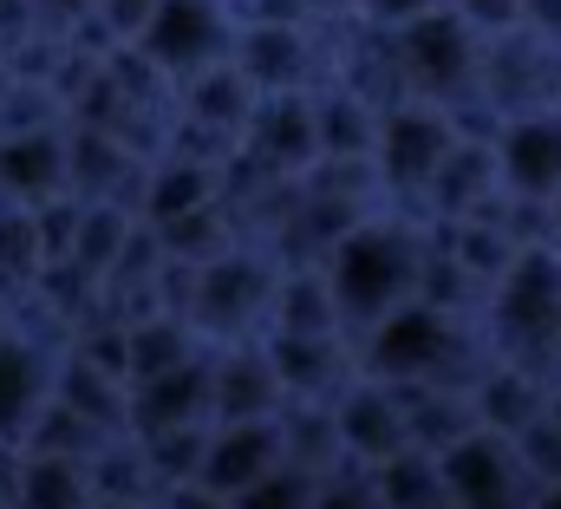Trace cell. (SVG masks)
I'll return each instance as SVG.
<instances>
[{"mask_svg": "<svg viewBox=\"0 0 561 509\" xmlns=\"http://www.w3.org/2000/svg\"><path fill=\"white\" fill-rule=\"evenodd\" d=\"M405 398V425H412V451L424 457H450L457 444H470L483 425H477V405H470V385H399Z\"/></svg>", "mask_w": 561, "mask_h": 509, "instance_id": "obj_22", "label": "cell"}, {"mask_svg": "<svg viewBox=\"0 0 561 509\" xmlns=\"http://www.w3.org/2000/svg\"><path fill=\"white\" fill-rule=\"evenodd\" d=\"M496 163H503V190L510 196H529V203L556 210L561 203V105L510 118L503 144H496Z\"/></svg>", "mask_w": 561, "mask_h": 509, "instance_id": "obj_15", "label": "cell"}, {"mask_svg": "<svg viewBox=\"0 0 561 509\" xmlns=\"http://www.w3.org/2000/svg\"><path fill=\"white\" fill-rule=\"evenodd\" d=\"M275 471H287V431H280V418H262V425H216L209 464H203V490L242 504V497L262 490Z\"/></svg>", "mask_w": 561, "mask_h": 509, "instance_id": "obj_13", "label": "cell"}, {"mask_svg": "<svg viewBox=\"0 0 561 509\" xmlns=\"http://www.w3.org/2000/svg\"><path fill=\"white\" fill-rule=\"evenodd\" d=\"M203 353H209V340L183 314H144V320H131V385L163 380V373H176V366H190Z\"/></svg>", "mask_w": 561, "mask_h": 509, "instance_id": "obj_26", "label": "cell"}, {"mask_svg": "<svg viewBox=\"0 0 561 509\" xmlns=\"http://www.w3.org/2000/svg\"><path fill=\"white\" fill-rule=\"evenodd\" d=\"M483 39H496V33H516L523 26V0H450Z\"/></svg>", "mask_w": 561, "mask_h": 509, "instance_id": "obj_29", "label": "cell"}, {"mask_svg": "<svg viewBox=\"0 0 561 509\" xmlns=\"http://www.w3.org/2000/svg\"><path fill=\"white\" fill-rule=\"evenodd\" d=\"M542 509H561V490H549V497H542Z\"/></svg>", "mask_w": 561, "mask_h": 509, "instance_id": "obj_33", "label": "cell"}, {"mask_svg": "<svg viewBox=\"0 0 561 509\" xmlns=\"http://www.w3.org/2000/svg\"><path fill=\"white\" fill-rule=\"evenodd\" d=\"M236 39H242V20L229 13V0H163L157 20L144 26L138 53L157 72H170L176 86H190L209 66H229Z\"/></svg>", "mask_w": 561, "mask_h": 509, "instance_id": "obj_7", "label": "cell"}, {"mask_svg": "<svg viewBox=\"0 0 561 509\" xmlns=\"http://www.w3.org/2000/svg\"><path fill=\"white\" fill-rule=\"evenodd\" d=\"M444 490L457 509H542V484L523 471L516 444L496 431H477L444 457Z\"/></svg>", "mask_w": 561, "mask_h": 509, "instance_id": "obj_8", "label": "cell"}, {"mask_svg": "<svg viewBox=\"0 0 561 509\" xmlns=\"http://www.w3.org/2000/svg\"><path fill=\"white\" fill-rule=\"evenodd\" d=\"M0 92H7V66H0Z\"/></svg>", "mask_w": 561, "mask_h": 509, "instance_id": "obj_36", "label": "cell"}, {"mask_svg": "<svg viewBox=\"0 0 561 509\" xmlns=\"http://www.w3.org/2000/svg\"><path fill=\"white\" fill-rule=\"evenodd\" d=\"M340 7H359V0H340Z\"/></svg>", "mask_w": 561, "mask_h": 509, "instance_id": "obj_37", "label": "cell"}, {"mask_svg": "<svg viewBox=\"0 0 561 509\" xmlns=\"http://www.w3.org/2000/svg\"><path fill=\"white\" fill-rule=\"evenodd\" d=\"M33 13H39V26H46V33H59V39H66L72 26H85V20L99 13V0H33Z\"/></svg>", "mask_w": 561, "mask_h": 509, "instance_id": "obj_31", "label": "cell"}, {"mask_svg": "<svg viewBox=\"0 0 561 509\" xmlns=\"http://www.w3.org/2000/svg\"><path fill=\"white\" fill-rule=\"evenodd\" d=\"M392 46H399L412 99H424V105L450 112V105H463V99L483 92V33L457 7H444V13H431L419 26L392 33Z\"/></svg>", "mask_w": 561, "mask_h": 509, "instance_id": "obj_5", "label": "cell"}, {"mask_svg": "<svg viewBox=\"0 0 561 509\" xmlns=\"http://www.w3.org/2000/svg\"><path fill=\"white\" fill-rule=\"evenodd\" d=\"M424 261H431V223L399 216V210L373 216L366 229H353L327 255V281H333V301H340V320H346L353 347L373 327H386L399 307L419 301Z\"/></svg>", "mask_w": 561, "mask_h": 509, "instance_id": "obj_1", "label": "cell"}, {"mask_svg": "<svg viewBox=\"0 0 561 509\" xmlns=\"http://www.w3.org/2000/svg\"><path fill=\"white\" fill-rule=\"evenodd\" d=\"M457 150V131L444 118V105H399V112H386V125H379V183H386V210H399V216H419L424 223V196H431V183H437V170H444V157Z\"/></svg>", "mask_w": 561, "mask_h": 509, "instance_id": "obj_6", "label": "cell"}, {"mask_svg": "<svg viewBox=\"0 0 561 509\" xmlns=\"http://www.w3.org/2000/svg\"><path fill=\"white\" fill-rule=\"evenodd\" d=\"M556 418H561V385H556Z\"/></svg>", "mask_w": 561, "mask_h": 509, "instance_id": "obj_35", "label": "cell"}, {"mask_svg": "<svg viewBox=\"0 0 561 509\" xmlns=\"http://www.w3.org/2000/svg\"><path fill=\"white\" fill-rule=\"evenodd\" d=\"M280 255L262 242H242L222 261L196 268V333L209 347H249V340H268V314H275L280 294Z\"/></svg>", "mask_w": 561, "mask_h": 509, "instance_id": "obj_4", "label": "cell"}, {"mask_svg": "<svg viewBox=\"0 0 561 509\" xmlns=\"http://www.w3.org/2000/svg\"><path fill=\"white\" fill-rule=\"evenodd\" d=\"M53 385H59V353L7 333L0 340V438L20 444L33 431V418L53 405Z\"/></svg>", "mask_w": 561, "mask_h": 509, "instance_id": "obj_20", "label": "cell"}, {"mask_svg": "<svg viewBox=\"0 0 561 509\" xmlns=\"http://www.w3.org/2000/svg\"><path fill=\"white\" fill-rule=\"evenodd\" d=\"M255 105H262L255 79L229 59V66H209L203 79H190V86H183L176 118H190V125H203V131H216V137H229V144H242L249 125H255Z\"/></svg>", "mask_w": 561, "mask_h": 509, "instance_id": "obj_21", "label": "cell"}, {"mask_svg": "<svg viewBox=\"0 0 561 509\" xmlns=\"http://www.w3.org/2000/svg\"><path fill=\"white\" fill-rule=\"evenodd\" d=\"M190 425H216V347L163 380L131 385V438L190 431Z\"/></svg>", "mask_w": 561, "mask_h": 509, "instance_id": "obj_16", "label": "cell"}, {"mask_svg": "<svg viewBox=\"0 0 561 509\" xmlns=\"http://www.w3.org/2000/svg\"><path fill=\"white\" fill-rule=\"evenodd\" d=\"M0 196L13 210H46L72 196V125L66 131H26L0 144Z\"/></svg>", "mask_w": 561, "mask_h": 509, "instance_id": "obj_14", "label": "cell"}, {"mask_svg": "<svg viewBox=\"0 0 561 509\" xmlns=\"http://www.w3.org/2000/svg\"><path fill=\"white\" fill-rule=\"evenodd\" d=\"M373 484H379V504L386 509H444L450 504V490H444V464L424 457V451L392 457L386 471H373Z\"/></svg>", "mask_w": 561, "mask_h": 509, "instance_id": "obj_27", "label": "cell"}, {"mask_svg": "<svg viewBox=\"0 0 561 509\" xmlns=\"http://www.w3.org/2000/svg\"><path fill=\"white\" fill-rule=\"evenodd\" d=\"M483 366H490L483 320L444 314L431 301L399 307L386 327L359 340V373L386 385H477Z\"/></svg>", "mask_w": 561, "mask_h": 509, "instance_id": "obj_2", "label": "cell"}, {"mask_svg": "<svg viewBox=\"0 0 561 509\" xmlns=\"http://www.w3.org/2000/svg\"><path fill=\"white\" fill-rule=\"evenodd\" d=\"M287 411V385L262 340L249 347H216V425H262Z\"/></svg>", "mask_w": 561, "mask_h": 509, "instance_id": "obj_17", "label": "cell"}, {"mask_svg": "<svg viewBox=\"0 0 561 509\" xmlns=\"http://www.w3.org/2000/svg\"><path fill=\"white\" fill-rule=\"evenodd\" d=\"M483 99H490L503 118L561 105V53L542 46L529 26L483 39Z\"/></svg>", "mask_w": 561, "mask_h": 509, "instance_id": "obj_9", "label": "cell"}, {"mask_svg": "<svg viewBox=\"0 0 561 509\" xmlns=\"http://www.w3.org/2000/svg\"><path fill=\"white\" fill-rule=\"evenodd\" d=\"M157 7H163V0H99V20H105V26H112L125 46H138L144 26L157 20Z\"/></svg>", "mask_w": 561, "mask_h": 509, "instance_id": "obj_30", "label": "cell"}, {"mask_svg": "<svg viewBox=\"0 0 561 509\" xmlns=\"http://www.w3.org/2000/svg\"><path fill=\"white\" fill-rule=\"evenodd\" d=\"M268 333H346L327 268H287V274H280V294H275V314H268ZM346 340H353V333H346Z\"/></svg>", "mask_w": 561, "mask_h": 509, "instance_id": "obj_25", "label": "cell"}, {"mask_svg": "<svg viewBox=\"0 0 561 509\" xmlns=\"http://www.w3.org/2000/svg\"><path fill=\"white\" fill-rule=\"evenodd\" d=\"M236 66L255 79V92H320V46L307 20H242Z\"/></svg>", "mask_w": 561, "mask_h": 509, "instance_id": "obj_11", "label": "cell"}, {"mask_svg": "<svg viewBox=\"0 0 561 509\" xmlns=\"http://www.w3.org/2000/svg\"><path fill=\"white\" fill-rule=\"evenodd\" d=\"M483 347L503 366H529L542 380H561V255L529 249L483 307Z\"/></svg>", "mask_w": 561, "mask_h": 509, "instance_id": "obj_3", "label": "cell"}, {"mask_svg": "<svg viewBox=\"0 0 561 509\" xmlns=\"http://www.w3.org/2000/svg\"><path fill=\"white\" fill-rule=\"evenodd\" d=\"M340 444H346V464L359 471H386L392 457L412 451V425H405V398L399 385L386 380H359L340 405Z\"/></svg>", "mask_w": 561, "mask_h": 509, "instance_id": "obj_12", "label": "cell"}, {"mask_svg": "<svg viewBox=\"0 0 561 509\" xmlns=\"http://www.w3.org/2000/svg\"><path fill=\"white\" fill-rule=\"evenodd\" d=\"M222 190H229V170L163 150V157L144 170L138 216L150 223V229H170V223H183V216H196V210H216V203H222Z\"/></svg>", "mask_w": 561, "mask_h": 509, "instance_id": "obj_19", "label": "cell"}, {"mask_svg": "<svg viewBox=\"0 0 561 509\" xmlns=\"http://www.w3.org/2000/svg\"><path fill=\"white\" fill-rule=\"evenodd\" d=\"M556 385L561 380H542V373H529V366H503V360H490V366L477 373V385H470L477 425L496 431V438H523L536 418H549Z\"/></svg>", "mask_w": 561, "mask_h": 509, "instance_id": "obj_18", "label": "cell"}, {"mask_svg": "<svg viewBox=\"0 0 561 509\" xmlns=\"http://www.w3.org/2000/svg\"><path fill=\"white\" fill-rule=\"evenodd\" d=\"M53 398H59L66 411H79L85 425H99L105 438H125V431H131V380H118V373H105V366H92V360H79V353L59 360Z\"/></svg>", "mask_w": 561, "mask_h": 509, "instance_id": "obj_24", "label": "cell"}, {"mask_svg": "<svg viewBox=\"0 0 561 509\" xmlns=\"http://www.w3.org/2000/svg\"><path fill=\"white\" fill-rule=\"evenodd\" d=\"M556 255H561V203H556Z\"/></svg>", "mask_w": 561, "mask_h": 509, "instance_id": "obj_34", "label": "cell"}, {"mask_svg": "<svg viewBox=\"0 0 561 509\" xmlns=\"http://www.w3.org/2000/svg\"><path fill=\"white\" fill-rule=\"evenodd\" d=\"M450 0H359L353 7V20H366V26H379V33H405V26H419L431 13H444Z\"/></svg>", "mask_w": 561, "mask_h": 509, "instance_id": "obj_28", "label": "cell"}, {"mask_svg": "<svg viewBox=\"0 0 561 509\" xmlns=\"http://www.w3.org/2000/svg\"><path fill=\"white\" fill-rule=\"evenodd\" d=\"M313 125H320V163H373L386 112L366 105L359 92H346L340 79H327L313 92Z\"/></svg>", "mask_w": 561, "mask_h": 509, "instance_id": "obj_23", "label": "cell"}, {"mask_svg": "<svg viewBox=\"0 0 561 509\" xmlns=\"http://www.w3.org/2000/svg\"><path fill=\"white\" fill-rule=\"evenodd\" d=\"M242 157L275 177V183H300L320 163V125H313V92H268L255 105V125L242 137Z\"/></svg>", "mask_w": 561, "mask_h": 509, "instance_id": "obj_10", "label": "cell"}, {"mask_svg": "<svg viewBox=\"0 0 561 509\" xmlns=\"http://www.w3.org/2000/svg\"><path fill=\"white\" fill-rule=\"evenodd\" d=\"M229 7H242V13H255V7H268V0H229Z\"/></svg>", "mask_w": 561, "mask_h": 509, "instance_id": "obj_32", "label": "cell"}]
</instances>
